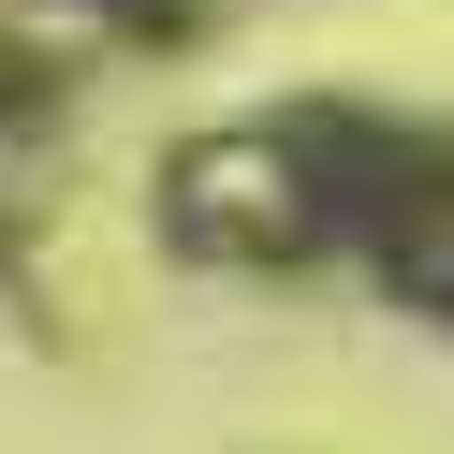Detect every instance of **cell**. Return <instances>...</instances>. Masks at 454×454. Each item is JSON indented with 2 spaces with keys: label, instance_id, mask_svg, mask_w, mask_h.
<instances>
[{
  "label": "cell",
  "instance_id": "6da1fadb",
  "mask_svg": "<svg viewBox=\"0 0 454 454\" xmlns=\"http://www.w3.org/2000/svg\"><path fill=\"white\" fill-rule=\"evenodd\" d=\"M249 161L278 176V235L366 264L411 323L454 337V132L381 118V103H278Z\"/></svg>",
  "mask_w": 454,
  "mask_h": 454
}]
</instances>
